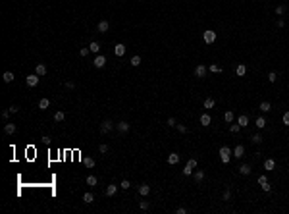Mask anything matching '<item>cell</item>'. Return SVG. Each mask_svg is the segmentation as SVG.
Returning <instances> with one entry per match:
<instances>
[{
  "mask_svg": "<svg viewBox=\"0 0 289 214\" xmlns=\"http://www.w3.org/2000/svg\"><path fill=\"white\" fill-rule=\"evenodd\" d=\"M10 114H12V112H10V110H8V108H6V110H4V112H2V120H8V118H10Z\"/></svg>",
  "mask_w": 289,
  "mask_h": 214,
  "instance_id": "cell-51",
  "label": "cell"
},
{
  "mask_svg": "<svg viewBox=\"0 0 289 214\" xmlns=\"http://www.w3.org/2000/svg\"><path fill=\"white\" fill-rule=\"evenodd\" d=\"M114 129V122L112 120H104V122L100 123V133H110Z\"/></svg>",
  "mask_w": 289,
  "mask_h": 214,
  "instance_id": "cell-3",
  "label": "cell"
},
{
  "mask_svg": "<svg viewBox=\"0 0 289 214\" xmlns=\"http://www.w3.org/2000/svg\"><path fill=\"white\" fill-rule=\"evenodd\" d=\"M264 183H268V177L266 176H258V185H264Z\"/></svg>",
  "mask_w": 289,
  "mask_h": 214,
  "instance_id": "cell-47",
  "label": "cell"
},
{
  "mask_svg": "<svg viewBox=\"0 0 289 214\" xmlns=\"http://www.w3.org/2000/svg\"><path fill=\"white\" fill-rule=\"evenodd\" d=\"M141 62H143V60H141V56H139V54H135L133 58L129 60V64L133 66V67H137V66H141Z\"/></svg>",
  "mask_w": 289,
  "mask_h": 214,
  "instance_id": "cell-27",
  "label": "cell"
},
{
  "mask_svg": "<svg viewBox=\"0 0 289 214\" xmlns=\"http://www.w3.org/2000/svg\"><path fill=\"white\" fill-rule=\"evenodd\" d=\"M231 199V193H229V189H225L224 191V201H229Z\"/></svg>",
  "mask_w": 289,
  "mask_h": 214,
  "instance_id": "cell-49",
  "label": "cell"
},
{
  "mask_svg": "<svg viewBox=\"0 0 289 214\" xmlns=\"http://www.w3.org/2000/svg\"><path fill=\"white\" fill-rule=\"evenodd\" d=\"M251 170H253V168H251L249 164H241V166H239V174H241V176H249Z\"/></svg>",
  "mask_w": 289,
  "mask_h": 214,
  "instance_id": "cell-17",
  "label": "cell"
},
{
  "mask_svg": "<svg viewBox=\"0 0 289 214\" xmlns=\"http://www.w3.org/2000/svg\"><path fill=\"white\" fill-rule=\"evenodd\" d=\"M139 208H141V210H149V208H150L149 201H141V202H139Z\"/></svg>",
  "mask_w": 289,
  "mask_h": 214,
  "instance_id": "cell-41",
  "label": "cell"
},
{
  "mask_svg": "<svg viewBox=\"0 0 289 214\" xmlns=\"http://www.w3.org/2000/svg\"><path fill=\"white\" fill-rule=\"evenodd\" d=\"M85 181H87V185H89V187H94V185L98 183L97 176H87V179H85Z\"/></svg>",
  "mask_w": 289,
  "mask_h": 214,
  "instance_id": "cell-26",
  "label": "cell"
},
{
  "mask_svg": "<svg viewBox=\"0 0 289 214\" xmlns=\"http://www.w3.org/2000/svg\"><path fill=\"white\" fill-rule=\"evenodd\" d=\"M278 27L283 29V27H285V21H283V19H278Z\"/></svg>",
  "mask_w": 289,
  "mask_h": 214,
  "instance_id": "cell-54",
  "label": "cell"
},
{
  "mask_svg": "<svg viewBox=\"0 0 289 214\" xmlns=\"http://www.w3.org/2000/svg\"><path fill=\"white\" fill-rule=\"evenodd\" d=\"M285 12H287V6H285V4H281V6L276 8V15H283Z\"/></svg>",
  "mask_w": 289,
  "mask_h": 214,
  "instance_id": "cell-36",
  "label": "cell"
},
{
  "mask_svg": "<svg viewBox=\"0 0 289 214\" xmlns=\"http://www.w3.org/2000/svg\"><path fill=\"white\" fill-rule=\"evenodd\" d=\"M208 71H212V74H222V66H220V64H210L208 66Z\"/></svg>",
  "mask_w": 289,
  "mask_h": 214,
  "instance_id": "cell-25",
  "label": "cell"
},
{
  "mask_svg": "<svg viewBox=\"0 0 289 214\" xmlns=\"http://www.w3.org/2000/svg\"><path fill=\"white\" fill-rule=\"evenodd\" d=\"M66 87L67 89H73V87H75V83H73V81H66Z\"/></svg>",
  "mask_w": 289,
  "mask_h": 214,
  "instance_id": "cell-55",
  "label": "cell"
},
{
  "mask_svg": "<svg viewBox=\"0 0 289 214\" xmlns=\"http://www.w3.org/2000/svg\"><path fill=\"white\" fill-rule=\"evenodd\" d=\"M202 106L206 108V110H210V108H214L216 106V100H214L212 97H208V98H204V102H202Z\"/></svg>",
  "mask_w": 289,
  "mask_h": 214,
  "instance_id": "cell-16",
  "label": "cell"
},
{
  "mask_svg": "<svg viewBox=\"0 0 289 214\" xmlns=\"http://www.w3.org/2000/svg\"><path fill=\"white\" fill-rule=\"evenodd\" d=\"M216 39H218V35H216V31H212V29H206L202 33V41L206 44H212V43H216Z\"/></svg>",
  "mask_w": 289,
  "mask_h": 214,
  "instance_id": "cell-2",
  "label": "cell"
},
{
  "mask_svg": "<svg viewBox=\"0 0 289 214\" xmlns=\"http://www.w3.org/2000/svg\"><path fill=\"white\" fill-rule=\"evenodd\" d=\"M120 187H122V189H129V187H131V181H129V179H122V181H120Z\"/></svg>",
  "mask_w": 289,
  "mask_h": 214,
  "instance_id": "cell-38",
  "label": "cell"
},
{
  "mask_svg": "<svg viewBox=\"0 0 289 214\" xmlns=\"http://www.w3.org/2000/svg\"><path fill=\"white\" fill-rule=\"evenodd\" d=\"M83 201H85L87 205H91V202L94 201V195H93V193H89V191H87L85 195H83Z\"/></svg>",
  "mask_w": 289,
  "mask_h": 214,
  "instance_id": "cell-35",
  "label": "cell"
},
{
  "mask_svg": "<svg viewBox=\"0 0 289 214\" xmlns=\"http://www.w3.org/2000/svg\"><path fill=\"white\" fill-rule=\"evenodd\" d=\"M258 108H260V112H270V110H272V104L268 102V100H262V102L258 104Z\"/></svg>",
  "mask_w": 289,
  "mask_h": 214,
  "instance_id": "cell-18",
  "label": "cell"
},
{
  "mask_svg": "<svg viewBox=\"0 0 289 214\" xmlns=\"http://www.w3.org/2000/svg\"><path fill=\"white\" fill-rule=\"evenodd\" d=\"M89 48H91V52H94V54H97V52H100V43H97V41H93V43L89 44Z\"/></svg>",
  "mask_w": 289,
  "mask_h": 214,
  "instance_id": "cell-31",
  "label": "cell"
},
{
  "mask_svg": "<svg viewBox=\"0 0 289 214\" xmlns=\"http://www.w3.org/2000/svg\"><path fill=\"white\" fill-rule=\"evenodd\" d=\"M116 127H118V131H120V133H127L131 126H129L127 122H120V123H116Z\"/></svg>",
  "mask_w": 289,
  "mask_h": 214,
  "instance_id": "cell-15",
  "label": "cell"
},
{
  "mask_svg": "<svg viewBox=\"0 0 289 214\" xmlns=\"http://www.w3.org/2000/svg\"><path fill=\"white\" fill-rule=\"evenodd\" d=\"M281 122H283V126H287V127H289V110H287V112H283Z\"/></svg>",
  "mask_w": 289,
  "mask_h": 214,
  "instance_id": "cell-39",
  "label": "cell"
},
{
  "mask_svg": "<svg viewBox=\"0 0 289 214\" xmlns=\"http://www.w3.org/2000/svg\"><path fill=\"white\" fill-rule=\"evenodd\" d=\"M262 141H264V137H262L260 133H255L253 137H251V143H253V145H260Z\"/></svg>",
  "mask_w": 289,
  "mask_h": 214,
  "instance_id": "cell-23",
  "label": "cell"
},
{
  "mask_svg": "<svg viewBox=\"0 0 289 214\" xmlns=\"http://www.w3.org/2000/svg\"><path fill=\"white\" fill-rule=\"evenodd\" d=\"M193 177H195V181H197V183H201V181L204 179V172H202V170H197L195 174H193Z\"/></svg>",
  "mask_w": 289,
  "mask_h": 214,
  "instance_id": "cell-29",
  "label": "cell"
},
{
  "mask_svg": "<svg viewBox=\"0 0 289 214\" xmlns=\"http://www.w3.org/2000/svg\"><path fill=\"white\" fill-rule=\"evenodd\" d=\"M260 187H262V191H266V193L272 191V185H270V183H264V185H260Z\"/></svg>",
  "mask_w": 289,
  "mask_h": 214,
  "instance_id": "cell-50",
  "label": "cell"
},
{
  "mask_svg": "<svg viewBox=\"0 0 289 214\" xmlns=\"http://www.w3.org/2000/svg\"><path fill=\"white\" fill-rule=\"evenodd\" d=\"M187 164L191 166V168H197V158H195V156H191V158L187 160Z\"/></svg>",
  "mask_w": 289,
  "mask_h": 214,
  "instance_id": "cell-44",
  "label": "cell"
},
{
  "mask_svg": "<svg viewBox=\"0 0 289 214\" xmlns=\"http://www.w3.org/2000/svg\"><path fill=\"white\" fill-rule=\"evenodd\" d=\"M125 48H127V46H125L123 43H118V44L114 46V54H116V56H120V58H122V56L125 54Z\"/></svg>",
  "mask_w": 289,
  "mask_h": 214,
  "instance_id": "cell-7",
  "label": "cell"
},
{
  "mask_svg": "<svg viewBox=\"0 0 289 214\" xmlns=\"http://www.w3.org/2000/svg\"><path fill=\"white\" fill-rule=\"evenodd\" d=\"M139 193H141L143 197H146V195L150 193V185H146V183H141V185H139Z\"/></svg>",
  "mask_w": 289,
  "mask_h": 214,
  "instance_id": "cell-20",
  "label": "cell"
},
{
  "mask_svg": "<svg viewBox=\"0 0 289 214\" xmlns=\"http://www.w3.org/2000/svg\"><path fill=\"white\" fill-rule=\"evenodd\" d=\"M166 126H168V127H176V126H177L176 118H168V120H166Z\"/></svg>",
  "mask_w": 289,
  "mask_h": 214,
  "instance_id": "cell-40",
  "label": "cell"
},
{
  "mask_svg": "<svg viewBox=\"0 0 289 214\" xmlns=\"http://www.w3.org/2000/svg\"><path fill=\"white\" fill-rule=\"evenodd\" d=\"M276 79H278V74H276V71H270V74H268V81L276 83Z\"/></svg>",
  "mask_w": 289,
  "mask_h": 214,
  "instance_id": "cell-42",
  "label": "cell"
},
{
  "mask_svg": "<svg viewBox=\"0 0 289 214\" xmlns=\"http://www.w3.org/2000/svg\"><path fill=\"white\" fill-rule=\"evenodd\" d=\"M108 29H110V23L106 21V19L98 21V25H97V31H98V33H108Z\"/></svg>",
  "mask_w": 289,
  "mask_h": 214,
  "instance_id": "cell-8",
  "label": "cell"
},
{
  "mask_svg": "<svg viewBox=\"0 0 289 214\" xmlns=\"http://www.w3.org/2000/svg\"><path fill=\"white\" fill-rule=\"evenodd\" d=\"M274 168H276V160L274 158H266L264 160V170L266 172H274Z\"/></svg>",
  "mask_w": 289,
  "mask_h": 214,
  "instance_id": "cell-10",
  "label": "cell"
},
{
  "mask_svg": "<svg viewBox=\"0 0 289 214\" xmlns=\"http://www.w3.org/2000/svg\"><path fill=\"white\" fill-rule=\"evenodd\" d=\"M237 123L241 126V129H245L247 126H249V116H247V114H241V116L237 118Z\"/></svg>",
  "mask_w": 289,
  "mask_h": 214,
  "instance_id": "cell-11",
  "label": "cell"
},
{
  "mask_svg": "<svg viewBox=\"0 0 289 214\" xmlns=\"http://www.w3.org/2000/svg\"><path fill=\"white\" fill-rule=\"evenodd\" d=\"M199 123H201L202 127H208L210 123H212V118H210V114H201V118H199Z\"/></svg>",
  "mask_w": 289,
  "mask_h": 214,
  "instance_id": "cell-5",
  "label": "cell"
},
{
  "mask_svg": "<svg viewBox=\"0 0 289 214\" xmlns=\"http://www.w3.org/2000/svg\"><path fill=\"white\" fill-rule=\"evenodd\" d=\"M176 212H177V214H187V208H183V206H179V208H177Z\"/></svg>",
  "mask_w": 289,
  "mask_h": 214,
  "instance_id": "cell-53",
  "label": "cell"
},
{
  "mask_svg": "<svg viewBox=\"0 0 289 214\" xmlns=\"http://www.w3.org/2000/svg\"><path fill=\"white\" fill-rule=\"evenodd\" d=\"M177 162H179V154H177V153H170V154H168V164H170V166L177 164Z\"/></svg>",
  "mask_w": 289,
  "mask_h": 214,
  "instance_id": "cell-14",
  "label": "cell"
},
{
  "mask_svg": "<svg viewBox=\"0 0 289 214\" xmlns=\"http://www.w3.org/2000/svg\"><path fill=\"white\" fill-rule=\"evenodd\" d=\"M176 127H177V131H179V133H187V126H183V123H177Z\"/></svg>",
  "mask_w": 289,
  "mask_h": 214,
  "instance_id": "cell-45",
  "label": "cell"
},
{
  "mask_svg": "<svg viewBox=\"0 0 289 214\" xmlns=\"http://www.w3.org/2000/svg\"><path fill=\"white\" fill-rule=\"evenodd\" d=\"M43 143L44 145H50V137H43Z\"/></svg>",
  "mask_w": 289,
  "mask_h": 214,
  "instance_id": "cell-56",
  "label": "cell"
},
{
  "mask_svg": "<svg viewBox=\"0 0 289 214\" xmlns=\"http://www.w3.org/2000/svg\"><path fill=\"white\" fill-rule=\"evenodd\" d=\"M193 170H195V168H191L189 164H185V168H183V176H191V174H193Z\"/></svg>",
  "mask_w": 289,
  "mask_h": 214,
  "instance_id": "cell-43",
  "label": "cell"
},
{
  "mask_svg": "<svg viewBox=\"0 0 289 214\" xmlns=\"http://www.w3.org/2000/svg\"><path fill=\"white\" fill-rule=\"evenodd\" d=\"M15 123H6V126H4V131H6L8 135H12V133H15Z\"/></svg>",
  "mask_w": 289,
  "mask_h": 214,
  "instance_id": "cell-28",
  "label": "cell"
},
{
  "mask_svg": "<svg viewBox=\"0 0 289 214\" xmlns=\"http://www.w3.org/2000/svg\"><path fill=\"white\" fill-rule=\"evenodd\" d=\"M239 129H241L239 123H231V126H229V131L233 133V135H235V133H239Z\"/></svg>",
  "mask_w": 289,
  "mask_h": 214,
  "instance_id": "cell-37",
  "label": "cell"
},
{
  "mask_svg": "<svg viewBox=\"0 0 289 214\" xmlns=\"http://www.w3.org/2000/svg\"><path fill=\"white\" fill-rule=\"evenodd\" d=\"M255 126L258 127V129H264V127H266V118L258 116V118H256V122H255Z\"/></svg>",
  "mask_w": 289,
  "mask_h": 214,
  "instance_id": "cell-22",
  "label": "cell"
},
{
  "mask_svg": "<svg viewBox=\"0 0 289 214\" xmlns=\"http://www.w3.org/2000/svg\"><path fill=\"white\" fill-rule=\"evenodd\" d=\"M233 156H235V158H243V156H245V147H243V145H237V147L233 149Z\"/></svg>",
  "mask_w": 289,
  "mask_h": 214,
  "instance_id": "cell-12",
  "label": "cell"
},
{
  "mask_svg": "<svg viewBox=\"0 0 289 214\" xmlns=\"http://www.w3.org/2000/svg\"><path fill=\"white\" fill-rule=\"evenodd\" d=\"M83 164H85L87 168H94V164H97V162H94V158H91V156H87V158H83Z\"/></svg>",
  "mask_w": 289,
  "mask_h": 214,
  "instance_id": "cell-33",
  "label": "cell"
},
{
  "mask_svg": "<svg viewBox=\"0 0 289 214\" xmlns=\"http://www.w3.org/2000/svg\"><path fill=\"white\" fill-rule=\"evenodd\" d=\"M93 66H94V67H104V66H106V56L98 54L97 58L93 60Z\"/></svg>",
  "mask_w": 289,
  "mask_h": 214,
  "instance_id": "cell-6",
  "label": "cell"
},
{
  "mask_svg": "<svg viewBox=\"0 0 289 214\" xmlns=\"http://www.w3.org/2000/svg\"><path fill=\"white\" fill-rule=\"evenodd\" d=\"M89 52H91V48H87V46H83V48L79 50V54H81V56H89Z\"/></svg>",
  "mask_w": 289,
  "mask_h": 214,
  "instance_id": "cell-48",
  "label": "cell"
},
{
  "mask_svg": "<svg viewBox=\"0 0 289 214\" xmlns=\"http://www.w3.org/2000/svg\"><path fill=\"white\" fill-rule=\"evenodd\" d=\"M39 79H41V77L37 74H31V75L25 77V83H27V87H37V85H39Z\"/></svg>",
  "mask_w": 289,
  "mask_h": 214,
  "instance_id": "cell-4",
  "label": "cell"
},
{
  "mask_svg": "<svg viewBox=\"0 0 289 214\" xmlns=\"http://www.w3.org/2000/svg\"><path fill=\"white\" fill-rule=\"evenodd\" d=\"M98 150H100L102 154H106V153H108V145H106V143H102L100 147H98Z\"/></svg>",
  "mask_w": 289,
  "mask_h": 214,
  "instance_id": "cell-46",
  "label": "cell"
},
{
  "mask_svg": "<svg viewBox=\"0 0 289 214\" xmlns=\"http://www.w3.org/2000/svg\"><path fill=\"white\" fill-rule=\"evenodd\" d=\"M15 79V75L12 74V71H4V75H2V81L4 83H12Z\"/></svg>",
  "mask_w": 289,
  "mask_h": 214,
  "instance_id": "cell-19",
  "label": "cell"
},
{
  "mask_svg": "<svg viewBox=\"0 0 289 214\" xmlns=\"http://www.w3.org/2000/svg\"><path fill=\"white\" fill-rule=\"evenodd\" d=\"M235 74H237L239 77H243V75L247 74V66H245V64H239L237 67H235Z\"/></svg>",
  "mask_w": 289,
  "mask_h": 214,
  "instance_id": "cell-21",
  "label": "cell"
},
{
  "mask_svg": "<svg viewBox=\"0 0 289 214\" xmlns=\"http://www.w3.org/2000/svg\"><path fill=\"white\" fill-rule=\"evenodd\" d=\"M8 110H10V112H12V114H15V112H18V110H19V106H15V104H14V106H10V108H8Z\"/></svg>",
  "mask_w": 289,
  "mask_h": 214,
  "instance_id": "cell-52",
  "label": "cell"
},
{
  "mask_svg": "<svg viewBox=\"0 0 289 214\" xmlns=\"http://www.w3.org/2000/svg\"><path fill=\"white\" fill-rule=\"evenodd\" d=\"M206 71H208V67L204 66V64H199V66L195 67V75H197V77H204V75H206Z\"/></svg>",
  "mask_w": 289,
  "mask_h": 214,
  "instance_id": "cell-9",
  "label": "cell"
},
{
  "mask_svg": "<svg viewBox=\"0 0 289 214\" xmlns=\"http://www.w3.org/2000/svg\"><path fill=\"white\" fill-rule=\"evenodd\" d=\"M231 156H233V150H231L229 147H220V160H222L224 164H229V160H231Z\"/></svg>",
  "mask_w": 289,
  "mask_h": 214,
  "instance_id": "cell-1",
  "label": "cell"
},
{
  "mask_svg": "<svg viewBox=\"0 0 289 214\" xmlns=\"http://www.w3.org/2000/svg\"><path fill=\"white\" fill-rule=\"evenodd\" d=\"M224 120H225V123H231V122H233V120H235L233 112H231V110H228V112L224 114Z\"/></svg>",
  "mask_w": 289,
  "mask_h": 214,
  "instance_id": "cell-34",
  "label": "cell"
},
{
  "mask_svg": "<svg viewBox=\"0 0 289 214\" xmlns=\"http://www.w3.org/2000/svg\"><path fill=\"white\" fill-rule=\"evenodd\" d=\"M48 106H50V100H48V98H41V100H39V108H41V110H46Z\"/></svg>",
  "mask_w": 289,
  "mask_h": 214,
  "instance_id": "cell-30",
  "label": "cell"
},
{
  "mask_svg": "<svg viewBox=\"0 0 289 214\" xmlns=\"http://www.w3.org/2000/svg\"><path fill=\"white\" fill-rule=\"evenodd\" d=\"M116 191H118V185H116V183H110V185L106 187V195H108V197L116 195Z\"/></svg>",
  "mask_w": 289,
  "mask_h": 214,
  "instance_id": "cell-24",
  "label": "cell"
},
{
  "mask_svg": "<svg viewBox=\"0 0 289 214\" xmlns=\"http://www.w3.org/2000/svg\"><path fill=\"white\" fill-rule=\"evenodd\" d=\"M64 120H66V114L62 112V110L54 112V122H64Z\"/></svg>",
  "mask_w": 289,
  "mask_h": 214,
  "instance_id": "cell-32",
  "label": "cell"
},
{
  "mask_svg": "<svg viewBox=\"0 0 289 214\" xmlns=\"http://www.w3.org/2000/svg\"><path fill=\"white\" fill-rule=\"evenodd\" d=\"M35 74L39 75V77H44V75H46V66H44V64H37V66H35Z\"/></svg>",
  "mask_w": 289,
  "mask_h": 214,
  "instance_id": "cell-13",
  "label": "cell"
}]
</instances>
